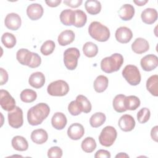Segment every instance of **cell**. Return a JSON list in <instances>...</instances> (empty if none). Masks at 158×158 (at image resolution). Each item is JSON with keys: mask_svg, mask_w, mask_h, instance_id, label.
<instances>
[{"mask_svg": "<svg viewBox=\"0 0 158 158\" xmlns=\"http://www.w3.org/2000/svg\"><path fill=\"white\" fill-rule=\"evenodd\" d=\"M81 0H65L64 1V2L68 6L76 8L79 7L82 4Z\"/></svg>", "mask_w": 158, "mask_h": 158, "instance_id": "44", "label": "cell"}, {"mask_svg": "<svg viewBox=\"0 0 158 158\" xmlns=\"http://www.w3.org/2000/svg\"><path fill=\"white\" fill-rule=\"evenodd\" d=\"M140 106V100L136 96H128L125 98V106L127 110H133Z\"/></svg>", "mask_w": 158, "mask_h": 158, "instance_id": "31", "label": "cell"}, {"mask_svg": "<svg viewBox=\"0 0 158 158\" xmlns=\"http://www.w3.org/2000/svg\"><path fill=\"white\" fill-rule=\"evenodd\" d=\"M68 110L72 115H78L82 112L81 108L77 101H72L68 106Z\"/></svg>", "mask_w": 158, "mask_h": 158, "instance_id": "40", "label": "cell"}, {"mask_svg": "<svg viewBox=\"0 0 158 158\" xmlns=\"http://www.w3.org/2000/svg\"><path fill=\"white\" fill-rule=\"evenodd\" d=\"M115 157H129L128 155L124 152H120L115 156Z\"/></svg>", "mask_w": 158, "mask_h": 158, "instance_id": "49", "label": "cell"}, {"mask_svg": "<svg viewBox=\"0 0 158 158\" xmlns=\"http://www.w3.org/2000/svg\"><path fill=\"white\" fill-rule=\"evenodd\" d=\"M135 121L134 118L128 114L122 115L118 122V127L123 131H130L135 127Z\"/></svg>", "mask_w": 158, "mask_h": 158, "instance_id": "13", "label": "cell"}, {"mask_svg": "<svg viewBox=\"0 0 158 158\" xmlns=\"http://www.w3.org/2000/svg\"><path fill=\"white\" fill-rule=\"evenodd\" d=\"M84 54L88 57H93L98 52V48L96 44L93 42H86L83 46Z\"/></svg>", "mask_w": 158, "mask_h": 158, "instance_id": "32", "label": "cell"}, {"mask_svg": "<svg viewBox=\"0 0 158 158\" xmlns=\"http://www.w3.org/2000/svg\"><path fill=\"white\" fill-rule=\"evenodd\" d=\"M31 56L32 52L28 51L27 49L22 48L17 52L16 58L20 64L28 66Z\"/></svg>", "mask_w": 158, "mask_h": 158, "instance_id": "24", "label": "cell"}, {"mask_svg": "<svg viewBox=\"0 0 158 158\" xmlns=\"http://www.w3.org/2000/svg\"><path fill=\"white\" fill-rule=\"evenodd\" d=\"M48 138V135L44 129L35 130L31 132V139L36 144H41L44 143Z\"/></svg>", "mask_w": 158, "mask_h": 158, "instance_id": "22", "label": "cell"}, {"mask_svg": "<svg viewBox=\"0 0 158 158\" xmlns=\"http://www.w3.org/2000/svg\"><path fill=\"white\" fill-rule=\"evenodd\" d=\"M28 83L32 87L35 88H40L45 83V77L42 72H34L30 76Z\"/></svg>", "mask_w": 158, "mask_h": 158, "instance_id": "17", "label": "cell"}, {"mask_svg": "<svg viewBox=\"0 0 158 158\" xmlns=\"http://www.w3.org/2000/svg\"><path fill=\"white\" fill-rule=\"evenodd\" d=\"M140 64L144 70L151 71L157 67L158 58L154 54L146 55L141 59Z\"/></svg>", "mask_w": 158, "mask_h": 158, "instance_id": "10", "label": "cell"}, {"mask_svg": "<svg viewBox=\"0 0 158 158\" xmlns=\"http://www.w3.org/2000/svg\"><path fill=\"white\" fill-rule=\"evenodd\" d=\"M108 83L109 80L106 76L99 75L94 81V89L98 93H102L107 89Z\"/></svg>", "mask_w": 158, "mask_h": 158, "instance_id": "26", "label": "cell"}, {"mask_svg": "<svg viewBox=\"0 0 158 158\" xmlns=\"http://www.w3.org/2000/svg\"><path fill=\"white\" fill-rule=\"evenodd\" d=\"M75 33L70 30H66L62 31L58 36L57 41L60 46H67L73 41Z\"/></svg>", "mask_w": 158, "mask_h": 158, "instance_id": "21", "label": "cell"}, {"mask_svg": "<svg viewBox=\"0 0 158 158\" xmlns=\"http://www.w3.org/2000/svg\"><path fill=\"white\" fill-rule=\"evenodd\" d=\"M117 133L115 128L112 126H107L101 131L99 136V141L102 146H111L115 141Z\"/></svg>", "mask_w": 158, "mask_h": 158, "instance_id": "7", "label": "cell"}, {"mask_svg": "<svg viewBox=\"0 0 158 158\" xmlns=\"http://www.w3.org/2000/svg\"><path fill=\"white\" fill-rule=\"evenodd\" d=\"M85 9L88 13L91 15H96L101 10V2L96 0H88L85 4Z\"/></svg>", "mask_w": 158, "mask_h": 158, "instance_id": "27", "label": "cell"}, {"mask_svg": "<svg viewBox=\"0 0 158 158\" xmlns=\"http://www.w3.org/2000/svg\"><path fill=\"white\" fill-rule=\"evenodd\" d=\"M133 2L139 6H144L146 3H147L148 2V1H133Z\"/></svg>", "mask_w": 158, "mask_h": 158, "instance_id": "48", "label": "cell"}, {"mask_svg": "<svg viewBox=\"0 0 158 158\" xmlns=\"http://www.w3.org/2000/svg\"><path fill=\"white\" fill-rule=\"evenodd\" d=\"M69 91V86L64 80H59L51 82L47 88L49 94L53 96H63L66 95Z\"/></svg>", "mask_w": 158, "mask_h": 158, "instance_id": "6", "label": "cell"}, {"mask_svg": "<svg viewBox=\"0 0 158 158\" xmlns=\"http://www.w3.org/2000/svg\"><path fill=\"white\" fill-rule=\"evenodd\" d=\"M81 149L83 151L87 153H90L94 151L96 148V143L94 138L92 137H86L81 142Z\"/></svg>", "mask_w": 158, "mask_h": 158, "instance_id": "34", "label": "cell"}, {"mask_svg": "<svg viewBox=\"0 0 158 158\" xmlns=\"http://www.w3.org/2000/svg\"><path fill=\"white\" fill-rule=\"evenodd\" d=\"M88 33L93 39L100 42L106 41L110 37L109 28L99 22L94 21L90 23Z\"/></svg>", "mask_w": 158, "mask_h": 158, "instance_id": "3", "label": "cell"}, {"mask_svg": "<svg viewBox=\"0 0 158 158\" xmlns=\"http://www.w3.org/2000/svg\"><path fill=\"white\" fill-rule=\"evenodd\" d=\"M12 146L17 151H24L28 148L27 139L21 136H15L12 139Z\"/></svg>", "mask_w": 158, "mask_h": 158, "instance_id": "25", "label": "cell"}, {"mask_svg": "<svg viewBox=\"0 0 158 158\" xmlns=\"http://www.w3.org/2000/svg\"><path fill=\"white\" fill-rule=\"evenodd\" d=\"M62 156V150L58 146H53L49 148L48 151V156L49 157L60 158Z\"/></svg>", "mask_w": 158, "mask_h": 158, "instance_id": "42", "label": "cell"}, {"mask_svg": "<svg viewBox=\"0 0 158 158\" xmlns=\"http://www.w3.org/2000/svg\"><path fill=\"white\" fill-rule=\"evenodd\" d=\"M43 8L38 3H33L29 5L27 9V14L31 20H36L40 19L43 15Z\"/></svg>", "mask_w": 158, "mask_h": 158, "instance_id": "14", "label": "cell"}, {"mask_svg": "<svg viewBox=\"0 0 158 158\" xmlns=\"http://www.w3.org/2000/svg\"><path fill=\"white\" fill-rule=\"evenodd\" d=\"M118 15L120 18L125 21L131 20L135 14V8L130 4L123 5L118 10Z\"/></svg>", "mask_w": 158, "mask_h": 158, "instance_id": "19", "label": "cell"}, {"mask_svg": "<svg viewBox=\"0 0 158 158\" xmlns=\"http://www.w3.org/2000/svg\"><path fill=\"white\" fill-rule=\"evenodd\" d=\"M85 130L82 125L78 123L72 124L67 130L68 136L73 140H78L84 135Z\"/></svg>", "mask_w": 158, "mask_h": 158, "instance_id": "15", "label": "cell"}, {"mask_svg": "<svg viewBox=\"0 0 158 158\" xmlns=\"http://www.w3.org/2000/svg\"><path fill=\"white\" fill-rule=\"evenodd\" d=\"M37 98L36 93L30 89H25L23 90L20 93V99L21 100L26 103L32 102Z\"/></svg>", "mask_w": 158, "mask_h": 158, "instance_id": "35", "label": "cell"}, {"mask_svg": "<svg viewBox=\"0 0 158 158\" xmlns=\"http://www.w3.org/2000/svg\"><path fill=\"white\" fill-rule=\"evenodd\" d=\"M45 2L47 4V5L49 7H57L58 6L60 2H61V1L60 0H52V1H46Z\"/></svg>", "mask_w": 158, "mask_h": 158, "instance_id": "46", "label": "cell"}, {"mask_svg": "<svg viewBox=\"0 0 158 158\" xmlns=\"http://www.w3.org/2000/svg\"><path fill=\"white\" fill-rule=\"evenodd\" d=\"M133 37L131 30L126 27H120L115 31V38L120 43H128Z\"/></svg>", "mask_w": 158, "mask_h": 158, "instance_id": "12", "label": "cell"}, {"mask_svg": "<svg viewBox=\"0 0 158 158\" xmlns=\"http://www.w3.org/2000/svg\"><path fill=\"white\" fill-rule=\"evenodd\" d=\"M75 12L71 9H65L60 14V20L62 23L67 26L73 25Z\"/></svg>", "mask_w": 158, "mask_h": 158, "instance_id": "23", "label": "cell"}, {"mask_svg": "<svg viewBox=\"0 0 158 158\" xmlns=\"http://www.w3.org/2000/svg\"><path fill=\"white\" fill-rule=\"evenodd\" d=\"M55 47L56 44L53 41L48 40L42 44L40 48V51L44 56H48L52 53Z\"/></svg>", "mask_w": 158, "mask_h": 158, "instance_id": "38", "label": "cell"}, {"mask_svg": "<svg viewBox=\"0 0 158 158\" xmlns=\"http://www.w3.org/2000/svg\"><path fill=\"white\" fill-rule=\"evenodd\" d=\"M123 63V57L122 54L115 53L109 57L104 58L101 62V68L107 73L118 71Z\"/></svg>", "mask_w": 158, "mask_h": 158, "instance_id": "2", "label": "cell"}, {"mask_svg": "<svg viewBox=\"0 0 158 158\" xmlns=\"http://www.w3.org/2000/svg\"><path fill=\"white\" fill-rule=\"evenodd\" d=\"M75 12V19L73 25L77 28L83 27L86 23L87 16L86 14L81 10H76Z\"/></svg>", "mask_w": 158, "mask_h": 158, "instance_id": "33", "label": "cell"}, {"mask_svg": "<svg viewBox=\"0 0 158 158\" xmlns=\"http://www.w3.org/2000/svg\"><path fill=\"white\" fill-rule=\"evenodd\" d=\"M8 122L10 127L14 128L21 127L23 123L22 110L18 106H16L12 110L8 112Z\"/></svg>", "mask_w": 158, "mask_h": 158, "instance_id": "8", "label": "cell"}, {"mask_svg": "<svg viewBox=\"0 0 158 158\" xmlns=\"http://www.w3.org/2000/svg\"><path fill=\"white\" fill-rule=\"evenodd\" d=\"M41 63V57L35 52H32V56L28 67L30 68H36L40 65Z\"/></svg>", "mask_w": 158, "mask_h": 158, "instance_id": "41", "label": "cell"}, {"mask_svg": "<svg viewBox=\"0 0 158 158\" xmlns=\"http://www.w3.org/2000/svg\"><path fill=\"white\" fill-rule=\"evenodd\" d=\"M67 122L66 116L62 112H56L51 118L52 125L56 130L64 128L67 125Z\"/></svg>", "mask_w": 158, "mask_h": 158, "instance_id": "18", "label": "cell"}, {"mask_svg": "<svg viewBox=\"0 0 158 158\" xmlns=\"http://www.w3.org/2000/svg\"><path fill=\"white\" fill-rule=\"evenodd\" d=\"M0 73H1V81L0 85H3L6 83L8 80V73L6 70L2 68H0Z\"/></svg>", "mask_w": 158, "mask_h": 158, "instance_id": "45", "label": "cell"}, {"mask_svg": "<svg viewBox=\"0 0 158 158\" xmlns=\"http://www.w3.org/2000/svg\"><path fill=\"white\" fill-rule=\"evenodd\" d=\"M1 41L7 48H12L16 44L15 36L9 32L4 33L1 36Z\"/></svg>", "mask_w": 158, "mask_h": 158, "instance_id": "37", "label": "cell"}, {"mask_svg": "<svg viewBox=\"0 0 158 158\" xmlns=\"http://www.w3.org/2000/svg\"><path fill=\"white\" fill-rule=\"evenodd\" d=\"M126 96L124 94H117L113 99V107L114 110L119 113L125 112L127 110L125 106V98Z\"/></svg>", "mask_w": 158, "mask_h": 158, "instance_id": "29", "label": "cell"}, {"mask_svg": "<svg viewBox=\"0 0 158 158\" xmlns=\"http://www.w3.org/2000/svg\"><path fill=\"white\" fill-rule=\"evenodd\" d=\"M157 129H158V127L155 126L152 128L151 131V138L156 142H157Z\"/></svg>", "mask_w": 158, "mask_h": 158, "instance_id": "47", "label": "cell"}, {"mask_svg": "<svg viewBox=\"0 0 158 158\" xmlns=\"http://www.w3.org/2000/svg\"><path fill=\"white\" fill-rule=\"evenodd\" d=\"M106 117L102 112H96L91 115L89 119V123L93 128H98L101 126L106 121Z\"/></svg>", "mask_w": 158, "mask_h": 158, "instance_id": "30", "label": "cell"}, {"mask_svg": "<svg viewBox=\"0 0 158 158\" xmlns=\"http://www.w3.org/2000/svg\"><path fill=\"white\" fill-rule=\"evenodd\" d=\"M122 75L131 85H138L141 81V74L136 65H127L122 70Z\"/></svg>", "mask_w": 158, "mask_h": 158, "instance_id": "4", "label": "cell"}, {"mask_svg": "<svg viewBox=\"0 0 158 158\" xmlns=\"http://www.w3.org/2000/svg\"><path fill=\"white\" fill-rule=\"evenodd\" d=\"M0 104L6 111H11L16 107L15 99L7 90L4 89L0 90Z\"/></svg>", "mask_w": 158, "mask_h": 158, "instance_id": "9", "label": "cell"}, {"mask_svg": "<svg viewBox=\"0 0 158 158\" xmlns=\"http://www.w3.org/2000/svg\"><path fill=\"white\" fill-rule=\"evenodd\" d=\"M150 116V110L146 107L141 109L137 113V119L140 123H145L147 122L149 120Z\"/></svg>", "mask_w": 158, "mask_h": 158, "instance_id": "39", "label": "cell"}, {"mask_svg": "<svg viewBox=\"0 0 158 158\" xmlns=\"http://www.w3.org/2000/svg\"><path fill=\"white\" fill-rule=\"evenodd\" d=\"M80 56V51L77 48L67 49L64 53V62L66 68L70 70L75 69Z\"/></svg>", "mask_w": 158, "mask_h": 158, "instance_id": "5", "label": "cell"}, {"mask_svg": "<svg viewBox=\"0 0 158 158\" xmlns=\"http://www.w3.org/2000/svg\"><path fill=\"white\" fill-rule=\"evenodd\" d=\"M131 49L136 54H142L148 51L149 44L146 40L143 38H138L132 43Z\"/></svg>", "mask_w": 158, "mask_h": 158, "instance_id": "16", "label": "cell"}, {"mask_svg": "<svg viewBox=\"0 0 158 158\" xmlns=\"http://www.w3.org/2000/svg\"><path fill=\"white\" fill-rule=\"evenodd\" d=\"M94 157L95 158H110V154L108 151L100 149L96 152L94 155Z\"/></svg>", "mask_w": 158, "mask_h": 158, "instance_id": "43", "label": "cell"}, {"mask_svg": "<svg viewBox=\"0 0 158 158\" xmlns=\"http://www.w3.org/2000/svg\"><path fill=\"white\" fill-rule=\"evenodd\" d=\"M146 88L151 94L154 96H158V75L151 76L146 81Z\"/></svg>", "mask_w": 158, "mask_h": 158, "instance_id": "28", "label": "cell"}, {"mask_svg": "<svg viewBox=\"0 0 158 158\" xmlns=\"http://www.w3.org/2000/svg\"><path fill=\"white\" fill-rule=\"evenodd\" d=\"M22 20L19 15L16 13L8 14L4 20L6 27L11 30H17L21 26Z\"/></svg>", "mask_w": 158, "mask_h": 158, "instance_id": "11", "label": "cell"}, {"mask_svg": "<svg viewBox=\"0 0 158 158\" xmlns=\"http://www.w3.org/2000/svg\"><path fill=\"white\" fill-rule=\"evenodd\" d=\"M50 109L47 104L43 102L39 103L28 110V122L33 126L40 125L47 118Z\"/></svg>", "mask_w": 158, "mask_h": 158, "instance_id": "1", "label": "cell"}, {"mask_svg": "<svg viewBox=\"0 0 158 158\" xmlns=\"http://www.w3.org/2000/svg\"><path fill=\"white\" fill-rule=\"evenodd\" d=\"M76 101L81 107L82 112L85 113H89L91 112V104L86 97L81 94L78 95L76 98Z\"/></svg>", "mask_w": 158, "mask_h": 158, "instance_id": "36", "label": "cell"}, {"mask_svg": "<svg viewBox=\"0 0 158 158\" xmlns=\"http://www.w3.org/2000/svg\"><path fill=\"white\" fill-rule=\"evenodd\" d=\"M141 17L144 23L152 24L157 19V12L155 9L147 8L142 12Z\"/></svg>", "mask_w": 158, "mask_h": 158, "instance_id": "20", "label": "cell"}]
</instances>
